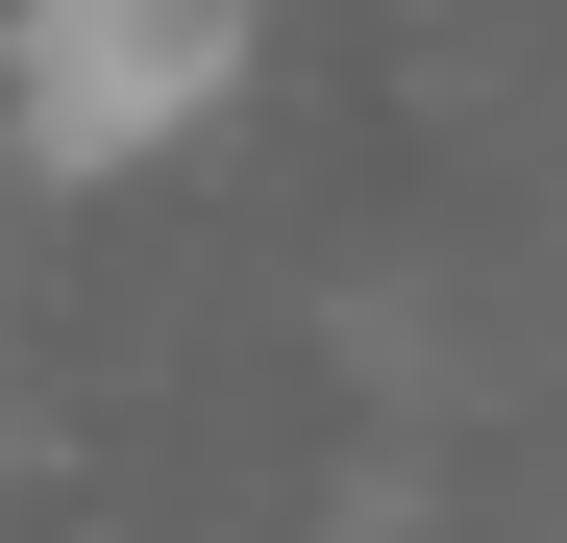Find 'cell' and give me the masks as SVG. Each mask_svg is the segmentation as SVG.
Here are the masks:
<instances>
[{"label":"cell","mask_w":567,"mask_h":543,"mask_svg":"<svg viewBox=\"0 0 567 543\" xmlns=\"http://www.w3.org/2000/svg\"><path fill=\"white\" fill-rule=\"evenodd\" d=\"M247 100V0H0V148L50 198H124Z\"/></svg>","instance_id":"1"}]
</instances>
